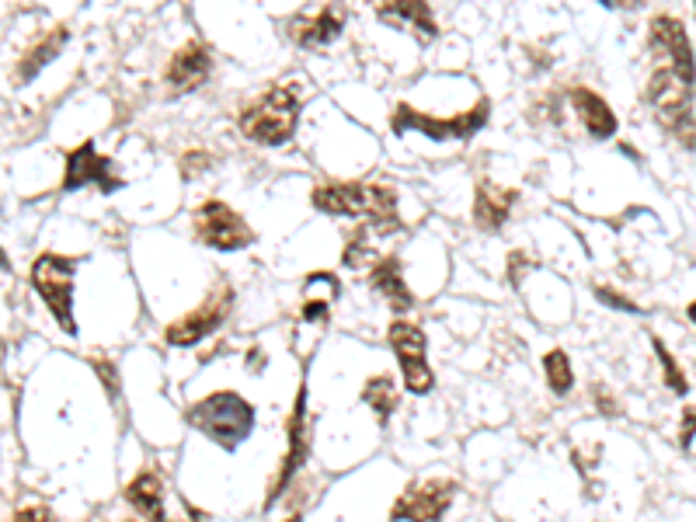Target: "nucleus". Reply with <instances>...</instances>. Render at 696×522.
Wrapping results in <instances>:
<instances>
[{"label":"nucleus","instance_id":"f257e3e1","mask_svg":"<svg viewBox=\"0 0 696 522\" xmlns=\"http://www.w3.org/2000/svg\"><path fill=\"white\" fill-rule=\"evenodd\" d=\"M314 209L331 216H363L373 233H398L404 223L398 216V192L390 185L328 182L314 189Z\"/></svg>","mask_w":696,"mask_h":522},{"label":"nucleus","instance_id":"f03ea898","mask_svg":"<svg viewBox=\"0 0 696 522\" xmlns=\"http://www.w3.org/2000/svg\"><path fill=\"white\" fill-rule=\"evenodd\" d=\"M296 119H300L296 84H272L258 101L244 108L237 125L252 143H261V147H282V143L293 139Z\"/></svg>","mask_w":696,"mask_h":522},{"label":"nucleus","instance_id":"7ed1b4c3","mask_svg":"<svg viewBox=\"0 0 696 522\" xmlns=\"http://www.w3.org/2000/svg\"><path fill=\"white\" fill-rule=\"evenodd\" d=\"M185 422L192 428H199L209 442H217L220 449H227V453H234V449L252 436L255 408L244 398H237L234 390H220V393L203 398L199 404H192Z\"/></svg>","mask_w":696,"mask_h":522},{"label":"nucleus","instance_id":"20e7f679","mask_svg":"<svg viewBox=\"0 0 696 522\" xmlns=\"http://www.w3.org/2000/svg\"><path fill=\"white\" fill-rule=\"evenodd\" d=\"M648 105L655 108L662 130L680 139L686 150H696V116H693V84H686L672 66H658L648 92H645Z\"/></svg>","mask_w":696,"mask_h":522},{"label":"nucleus","instance_id":"39448f33","mask_svg":"<svg viewBox=\"0 0 696 522\" xmlns=\"http://www.w3.org/2000/svg\"><path fill=\"white\" fill-rule=\"evenodd\" d=\"M491 119V101L480 98L471 112L463 116H425V112H415L412 105H398L394 116H390V125H394V133H422L428 136L432 143H453V139H471L477 136V130Z\"/></svg>","mask_w":696,"mask_h":522},{"label":"nucleus","instance_id":"423d86ee","mask_svg":"<svg viewBox=\"0 0 696 522\" xmlns=\"http://www.w3.org/2000/svg\"><path fill=\"white\" fill-rule=\"evenodd\" d=\"M74 258H63V255H46L35 258L32 265V286L35 293L46 300L49 314L57 317V324L66 335H77V320H74Z\"/></svg>","mask_w":696,"mask_h":522},{"label":"nucleus","instance_id":"0eeeda50","mask_svg":"<svg viewBox=\"0 0 696 522\" xmlns=\"http://www.w3.org/2000/svg\"><path fill=\"white\" fill-rule=\"evenodd\" d=\"M387 338H390V349H394L398 363H401L404 387L412 393H418V398L432 393L436 376H432V366H428V338L422 335L418 324L394 320V324H390Z\"/></svg>","mask_w":696,"mask_h":522},{"label":"nucleus","instance_id":"6e6552de","mask_svg":"<svg viewBox=\"0 0 696 522\" xmlns=\"http://www.w3.org/2000/svg\"><path fill=\"white\" fill-rule=\"evenodd\" d=\"M230 307H234V286L220 282L217 290H212V293L199 303V307L188 311L185 317H178L174 324H168V331H164L168 345L188 349V345H195V341L209 338V335L217 331L220 324L230 317Z\"/></svg>","mask_w":696,"mask_h":522},{"label":"nucleus","instance_id":"1a4fd4ad","mask_svg":"<svg viewBox=\"0 0 696 522\" xmlns=\"http://www.w3.org/2000/svg\"><path fill=\"white\" fill-rule=\"evenodd\" d=\"M192 227H195V238L217 251H241L255 241V230L247 227L244 216L220 199H206L199 209H195Z\"/></svg>","mask_w":696,"mask_h":522},{"label":"nucleus","instance_id":"9d476101","mask_svg":"<svg viewBox=\"0 0 696 522\" xmlns=\"http://www.w3.org/2000/svg\"><path fill=\"white\" fill-rule=\"evenodd\" d=\"M456 498V484L450 477H425L415 481L407 488L394 509H390V519L394 522H442V515L450 512Z\"/></svg>","mask_w":696,"mask_h":522},{"label":"nucleus","instance_id":"9b49d317","mask_svg":"<svg viewBox=\"0 0 696 522\" xmlns=\"http://www.w3.org/2000/svg\"><path fill=\"white\" fill-rule=\"evenodd\" d=\"M84 185H98L101 192L122 189V174H115V165L91 139H84L77 150L66 154V171H63V192H77Z\"/></svg>","mask_w":696,"mask_h":522},{"label":"nucleus","instance_id":"f8f14e48","mask_svg":"<svg viewBox=\"0 0 696 522\" xmlns=\"http://www.w3.org/2000/svg\"><path fill=\"white\" fill-rule=\"evenodd\" d=\"M648 43L655 52H662L669 60V66L680 74L686 84H696V60H693V46H689V35L686 25L680 22L675 14H658L651 17V28H648Z\"/></svg>","mask_w":696,"mask_h":522},{"label":"nucleus","instance_id":"ddd939ff","mask_svg":"<svg viewBox=\"0 0 696 522\" xmlns=\"http://www.w3.org/2000/svg\"><path fill=\"white\" fill-rule=\"evenodd\" d=\"M209 74H212V49L203 39H192L171 57V63L164 70V81L174 87V92L188 95V92H195V87H203Z\"/></svg>","mask_w":696,"mask_h":522},{"label":"nucleus","instance_id":"4468645a","mask_svg":"<svg viewBox=\"0 0 696 522\" xmlns=\"http://www.w3.org/2000/svg\"><path fill=\"white\" fill-rule=\"evenodd\" d=\"M310 436H314V428H310V418H307V384H303L300 393H296V408H293V415H290V453H285V460H282V471H279V481H276V488H272V498L285 488V484H290L296 466L307 460Z\"/></svg>","mask_w":696,"mask_h":522},{"label":"nucleus","instance_id":"2eb2a0df","mask_svg":"<svg viewBox=\"0 0 696 522\" xmlns=\"http://www.w3.org/2000/svg\"><path fill=\"white\" fill-rule=\"evenodd\" d=\"M515 199H520V192L502 189L494 182H480L474 192V223L480 230H502L509 213L515 209Z\"/></svg>","mask_w":696,"mask_h":522},{"label":"nucleus","instance_id":"dca6fc26","mask_svg":"<svg viewBox=\"0 0 696 522\" xmlns=\"http://www.w3.org/2000/svg\"><path fill=\"white\" fill-rule=\"evenodd\" d=\"M290 35H293V43L303 46V49L328 46V43L338 39V35H342V11L325 8L317 14H300V17H293V22H290Z\"/></svg>","mask_w":696,"mask_h":522},{"label":"nucleus","instance_id":"f3484780","mask_svg":"<svg viewBox=\"0 0 696 522\" xmlns=\"http://www.w3.org/2000/svg\"><path fill=\"white\" fill-rule=\"evenodd\" d=\"M377 17L387 25H398V28H412L422 43H432L436 39V17L432 8L422 4V0H390V4L377 8Z\"/></svg>","mask_w":696,"mask_h":522},{"label":"nucleus","instance_id":"a211bd4d","mask_svg":"<svg viewBox=\"0 0 696 522\" xmlns=\"http://www.w3.org/2000/svg\"><path fill=\"white\" fill-rule=\"evenodd\" d=\"M571 105L585 125V133L593 139H610L616 133V116L613 108L606 105V98H599L593 87H571Z\"/></svg>","mask_w":696,"mask_h":522},{"label":"nucleus","instance_id":"6ab92c4d","mask_svg":"<svg viewBox=\"0 0 696 522\" xmlns=\"http://www.w3.org/2000/svg\"><path fill=\"white\" fill-rule=\"evenodd\" d=\"M369 286L377 293L387 296V303L394 307L398 314L412 307V290H407V282L401 276V258L398 255H387L383 262L373 265V276H369Z\"/></svg>","mask_w":696,"mask_h":522},{"label":"nucleus","instance_id":"aec40b11","mask_svg":"<svg viewBox=\"0 0 696 522\" xmlns=\"http://www.w3.org/2000/svg\"><path fill=\"white\" fill-rule=\"evenodd\" d=\"M126 498L150 522H168V515H164V484H160L157 474L143 471L139 477H133V484L126 488Z\"/></svg>","mask_w":696,"mask_h":522},{"label":"nucleus","instance_id":"412c9836","mask_svg":"<svg viewBox=\"0 0 696 522\" xmlns=\"http://www.w3.org/2000/svg\"><path fill=\"white\" fill-rule=\"evenodd\" d=\"M66 39H70V28H66V25H57L52 32H46V39H39V43H35V46L25 52L22 66H17V77H22V81H32L35 74H39L42 66H49L52 60L60 57L63 46H66Z\"/></svg>","mask_w":696,"mask_h":522},{"label":"nucleus","instance_id":"4be33fe9","mask_svg":"<svg viewBox=\"0 0 696 522\" xmlns=\"http://www.w3.org/2000/svg\"><path fill=\"white\" fill-rule=\"evenodd\" d=\"M363 401L377 411V422L387 425V418L394 415V408L401 404V393H398V387H394L390 376H373V380L363 387Z\"/></svg>","mask_w":696,"mask_h":522},{"label":"nucleus","instance_id":"5701e85b","mask_svg":"<svg viewBox=\"0 0 696 522\" xmlns=\"http://www.w3.org/2000/svg\"><path fill=\"white\" fill-rule=\"evenodd\" d=\"M544 376H547V384L554 393H567L571 384H575V373H571V359L567 352L554 349V352H547L544 355Z\"/></svg>","mask_w":696,"mask_h":522},{"label":"nucleus","instance_id":"b1692460","mask_svg":"<svg viewBox=\"0 0 696 522\" xmlns=\"http://www.w3.org/2000/svg\"><path fill=\"white\" fill-rule=\"evenodd\" d=\"M651 349H655V355L662 359V376H666V387L672 390V393H689V380H686V373L680 369V363H675V355L666 349V341L658 338V335H651Z\"/></svg>","mask_w":696,"mask_h":522},{"label":"nucleus","instance_id":"393cba45","mask_svg":"<svg viewBox=\"0 0 696 522\" xmlns=\"http://www.w3.org/2000/svg\"><path fill=\"white\" fill-rule=\"evenodd\" d=\"M369 227H359L355 230V238L345 244V255H342V262L349 265V268H359V265H366V262H377V251H373V244H369Z\"/></svg>","mask_w":696,"mask_h":522},{"label":"nucleus","instance_id":"a878e982","mask_svg":"<svg viewBox=\"0 0 696 522\" xmlns=\"http://www.w3.org/2000/svg\"><path fill=\"white\" fill-rule=\"evenodd\" d=\"M334 300H338V296H310L307 303H303L300 317H303V320H320V324H325L328 314H331V303H334Z\"/></svg>","mask_w":696,"mask_h":522},{"label":"nucleus","instance_id":"bb28decb","mask_svg":"<svg viewBox=\"0 0 696 522\" xmlns=\"http://www.w3.org/2000/svg\"><path fill=\"white\" fill-rule=\"evenodd\" d=\"M533 265H537V262H533L526 251H512V255H509V282L520 286L523 276H526V268H533Z\"/></svg>","mask_w":696,"mask_h":522},{"label":"nucleus","instance_id":"cd10ccee","mask_svg":"<svg viewBox=\"0 0 696 522\" xmlns=\"http://www.w3.org/2000/svg\"><path fill=\"white\" fill-rule=\"evenodd\" d=\"M596 296H599L602 303H610V307H616V311H627V314H645V311L637 307L634 300L620 296V293H613V290H606V286H596Z\"/></svg>","mask_w":696,"mask_h":522},{"label":"nucleus","instance_id":"c85d7f7f","mask_svg":"<svg viewBox=\"0 0 696 522\" xmlns=\"http://www.w3.org/2000/svg\"><path fill=\"white\" fill-rule=\"evenodd\" d=\"M693 439H696V408H686L683 418H680V449L683 453L693 449Z\"/></svg>","mask_w":696,"mask_h":522},{"label":"nucleus","instance_id":"c756f323","mask_svg":"<svg viewBox=\"0 0 696 522\" xmlns=\"http://www.w3.org/2000/svg\"><path fill=\"white\" fill-rule=\"evenodd\" d=\"M95 373L105 380V390H109V398L115 401L119 398V373H115V366L109 363V359H95Z\"/></svg>","mask_w":696,"mask_h":522},{"label":"nucleus","instance_id":"7c9ffc66","mask_svg":"<svg viewBox=\"0 0 696 522\" xmlns=\"http://www.w3.org/2000/svg\"><path fill=\"white\" fill-rule=\"evenodd\" d=\"M209 165H212V157L206 150H192V154L182 157V174L195 178V174H199V168H209Z\"/></svg>","mask_w":696,"mask_h":522},{"label":"nucleus","instance_id":"2f4dec72","mask_svg":"<svg viewBox=\"0 0 696 522\" xmlns=\"http://www.w3.org/2000/svg\"><path fill=\"white\" fill-rule=\"evenodd\" d=\"M14 522H52V512L46 506H22Z\"/></svg>","mask_w":696,"mask_h":522},{"label":"nucleus","instance_id":"473e14b6","mask_svg":"<svg viewBox=\"0 0 696 522\" xmlns=\"http://www.w3.org/2000/svg\"><path fill=\"white\" fill-rule=\"evenodd\" d=\"M593 393H596V404H599L602 415H610V418H613V415H620V404L613 401V393H610V390H606V387H596Z\"/></svg>","mask_w":696,"mask_h":522},{"label":"nucleus","instance_id":"72a5a7b5","mask_svg":"<svg viewBox=\"0 0 696 522\" xmlns=\"http://www.w3.org/2000/svg\"><path fill=\"white\" fill-rule=\"evenodd\" d=\"M686 317H689V320L696 324V300H693V303H689V307H686Z\"/></svg>","mask_w":696,"mask_h":522},{"label":"nucleus","instance_id":"f704fd0d","mask_svg":"<svg viewBox=\"0 0 696 522\" xmlns=\"http://www.w3.org/2000/svg\"><path fill=\"white\" fill-rule=\"evenodd\" d=\"M188 522H203V515L195 512V509H188Z\"/></svg>","mask_w":696,"mask_h":522},{"label":"nucleus","instance_id":"c9c22d12","mask_svg":"<svg viewBox=\"0 0 696 522\" xmlns=\"http://www.w3.org/2000/svg\"><path fill=\"white\" fill-rule=\"evenodd\" d=\"M285 522H303V519H300V515H290V519H285Z\"/></svg>","mask_w":696,"mask_h":522}]
</instances>
